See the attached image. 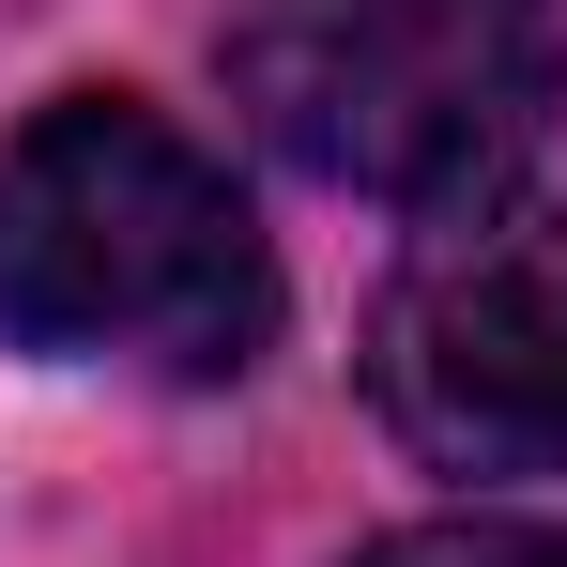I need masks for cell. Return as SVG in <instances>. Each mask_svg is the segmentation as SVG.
<instances>
[{"label":"cell","instance_id":"2","mask_svg":"<svg viewBox=\"0 0 567 567\" xmlns=\"http://www.w3.org/2000/svg\"><path fill=\"white\" fill-rule=\"evenodd\" d=\"M230 107L307 185L475 230L553 138L567 31L553 0H230Z\"/></svg>","mask_w":567,"mask_h":567},{"label":"cell","instance_id":"4","mask_svg":"<svg viewBox=\"0 0 567 567\" xmlns=\"http://www.w3.org/2000/svg\"><path fill=\"white\" fill-rule=\"evenodd\" d=\"M353 567H567V522H414V537H383V553H353Z\"/></svg>","mask_w":567,"mask_h":567},{"label":"cell","instance_id":"3","mask_svg":"<svg viewBox=\"0 0 567 567\" xmlns=\"http://www.w3.org/2000/svg\"><path fill=\"white\" fill-rule=\"evenodd\" d=\"M369 399L430 475H567V215L445 230L369 322Z\"/></svg>","mask_w":567,"mask_h":567},{"label":"cell","instance_id":"1","mask_svg":"<svg viewBox=\"0 0 567 567\" xmlns=\"http://www.w3.org/2000/svg\"><path fill=\"white\" fill-rule=\"evenodd\" d=\"M0 338L154 383H246L277 353V246L169 107L62 93L0 138Z\"/></svg>","mask_w":567,"mask_h":567}]
</instances>
